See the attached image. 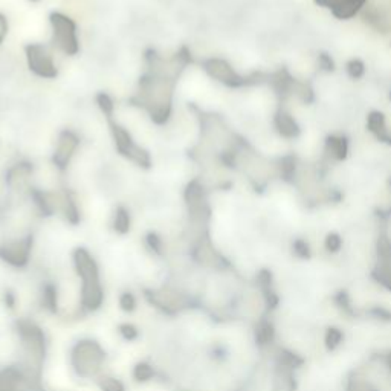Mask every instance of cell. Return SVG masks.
Instances as JSON below:
<instances>
[{
	"label": "cell",
	"mask_w": 391,
	"mask_h": 391,
	"mask_svg": "<svg viewBox=\"0 0 391 391\" xmlns=\"http://www.w3.org/2000/svg\"><path fill=\"white\" fill-rule=\"evenodd\" d=\"M147 71L139 77L138 90L131 103L147 112L151 121L164 125L173 114V97L179 77L193 63V55L187 46H182L173 57L165 58L150 49L145 54Z\"/></svg>",
	"instance_id": "6da1fadb"
},
{
	"label": "cell",
	"mask_w": 391,
	"mask_h": 391,
	"mask_svg": "<svg viewBox=\"0 0 391 391\" xmlns=\"http://www.w3.org/2000/svg\"><path fill=\"white\" fill-rule=\"evenodd\" d=\"M109 123L110 127V135L114 139L115 150L118 151V155H121L123 157L127 159V161L134 162L136 167L149 170L151 167V155L147 149H144L142 145H139L134 136H131L130 131L124 127V125L119 124L114 116L105 118Z\"/></svg>",
	"instance_id": "7a4b0ae2"
},
{
	"label": "cell",
	"mask_w": 391,
	"mask_h": 391,
	"mask_svg": "<svg viewBox=\"0 0 391 391\" xmlns=\"http://www.w3.org/2000/svg\"><path fill=\"white\" fill-rule=\"evenodd\" d=\"M49 25L52 29V42L63 54L74 57L79 52L78 26L72 17L54 11L49 14Z\"/></svg>",
	"instance_id": "3957f363"
},
{
	"label": "cell",
	"mask_w": 391,
	"mask_h": 391,
	"mask_svg": "<svg viewBox=\"0 0 391 391\" xmlns=\"http://www.w3.org/2000/svg\"><path fill=\"white\" fill-rule=\"evenodd\" d=\"M25 57L28 69L36 77L45 79H55L58 77L57 63L48 46L31 43L25 48Z\"/></svg>",
	"instance_id": "277c9868"
},
{
	"label": "cell",
	"mask_w": 391,
	"mask_h": 391,
	"mask_svg": "<svg viewBox=\"0 0 391 391\" xmlns=\"http://www.w3.org/2000/svg\"><path fill=\"white\" fill-rule=\"evenodd\" d=\"M202 68L203 71L207 72V74L216 79V81L222 83L227 86V88H243V86H248V84H253L255 83V77H243L238 74V72L231 66L229 62L223 58H207L202 62Z\"/></svg>",
	"instance_id": "5b68a950"
},
{
	"label": "cell",
	"mask_w": 391,
	"mask_h": 391,
	"mask_svg": "<svg viewBox=\"0 0 391 391\" xmlns=\"http://www.w3.org/2000/svg\"><path fill=\"white\" fill-rule=\"evenodd\" d=\"M78 147H79V138L75 131L71 129L62 130L57 138V145L54 155H52V164H54L60 171H64L69 167L72 157L75 156Z\"/></svg>",
	"instance_id": "8992f818"
},
{
	"label": "cell",
	"mask_w": 391,
	"mask_h": 391,
	"mask_svg": "<svg viewBox=\"0 0 391 391\" xmlns=\"http://www.w3.org/2000/svg\"><path fill=\"white\" fill-rule=\"evenodd\" d=\"M185 203H187L188 213L193 220H202L205 216H208V203H207V193H205V188L201 181L193 179L187 184L185 187Z\"/></svg>",
	"instance_id": "52a82bcc"
},
{
	"label": "cell",
	"mask_w": 391,
	"mask_h": 391,
	"mask_svg": "<svg viewBox=\"0 0 391 391\" xmlns=\"http://www.w3.org/2000/svg\"><path fill=\"white\" fill-rule=\"evenodd\" d=\"M315 3L329 10L338 20H350L360 14L367 0H315Z\"/></svg>",
	"instance_id": "ba28073f"
},
{
	"label": "cell",
	"mask_w": 391,
	"mask_h": 391,
	"mask_svg": "<svg viewBox=\"0 0 391 391\" xmlns=\"http://www.w3.org/2000/svg\"><path fill=\"white\" fill-rule=\"evenodd\" d=\"M274 125L275 130L278 131V135L286 139H295L301 135L300 124H298L297 119L284 109H280L275 114Z\"/></svg>",
	"instance_id": "9c48e42d"
},
{
	"label": "cell",
	"mask_w": 391,
	"mask_h": 391,
	"mask_svg": "<svg viewBox=\"0 0 391 391\" xmlns=\"http://www.w3.org/2000/svg\"><path fill=\"white\" fill-rule=\"evenodd\" d=\"M367 129L377 141L391 145V131L388 130L386 115L379 110L370 112L367 116Z\"/></svg>",
	"instance_id": "30bf717a"
},
{
	"label": "cell",
	"mask_w": 391,
	"mask_h": 391,
	"mask_svg": "<svg viewBox=\"0 0 391 391\" xmlns=\"http://www.w3.org/2000/svg\"><path fill=\"white\" fill-rule=\"evenodd\" d=\"M350 151V142L344 135H330L326 139V153L335 161H346Z\"/></svg>",
	"instance_id": "8fae6325"
},
{
	"label": "cell",
	"mask_w": 391,
	"mask_h": 391,
	"mask_svg": "<svg viewBox=\"0 0 391 391\" xmlns=\"http://www.w3.org/2000/svg\"><path fill=\"white\" fill-rule=\"evenodd\" d=\"M60 210L71 223H77L79 220V210L75 201V194L69 190H64L60 196Z\"/></svg>",
	"instance_id": "7c38bea8"
},
{
	"label": "cell",
	"mask_w": 391,
	"mask_h": 391,
	"mask_svg": "<svg viewBox=\"0 0 391 391\" xmlns=\"http://www.w3.org/2000/svg\"><path fill=\"white\" fill-rule=\"evenodd\" d=\"M28 251H29V242L25 240V242H16V243L6 244V247L0 251V254H2L5 258H8V260L17 262V260H25Z\"/></svg>",
	"instance_id": "4fadbf2b"
},
{
	"label": "cell",
	"mask_w": 391,
	"mask_h": 391,
	"mask_svg": "<svg viewBox=\"0 0 391 391\" xmlns=\"http://www.w3.org/2000/svg\"><path fill=\"white\" fill-rule=\"evenodd\" d=\"M114 228L119 234H125L130 229V213L127 208L118 207L114 214Z\"/></svg>",
	"instance_id": "5bb4252c"
},
{
	"label": "cell",
	"mask_w": 391,
	"mask_h": 391,
	"mask_svg": "<svg viewBox=\"0 0 391 391\" xmlns=\"http://www.w3.org/2000/svg\"><path fill=\"white\" fill-rule=\"evenodd\" d=\"M347 75L352 79H361L367 72V66L361 58H350L346 64Z\"/></svg>",
	"instance_id": "9a60e30c"
},
{
	"label": "cell",
	"mask_w": 391,
	"mask_h": 391,
	"mask_svg": "<svg viewBox=\"0 0 391 391\" xmlns=\"http://www.w3.org/2000/svg\"><path fill=\"white\" fill-rule=\"evenodd\" d=\"M97 104L99 110L103 112V115L105 118H110L114 116V112H115V103L114 99L109 94H105V92H101V94L97 95Z\"/></svg>",
	"instance_id": "2e32d148"
},
{
	"label": "cell",
	"mask_w": 391,
	"mask_h": 391,
	"mask_svg": "<svg viewBox=\"0 0 391 391\" xmlns=\"http://www.w3.org/2000/svg\"><path fill=\"white\" fill-rule=\"evenodd\" d=\"M281 175L284 179H290L295 175V159L294 157H284L281 161Z\"/></svg>",
	"instance_id": "e0dca14e"
},
{
	"label": "cell",
	"mask_w": 391,
	"mask_h": 391,
	"mask_svg": "<svg viewBox=\"0 0 391 391\" xmlns=\"http://www.w3.org/2000/svg\"><path fill=\"white\" fill-rule=\"evenodd\" d=\"M318 66L324 72H333L335 71V60L329 54H320L318 55Z\"/></svg>",
	"instance_id": "ac0fdd59"
},
{
	"label": "cell",
	"mask_w": 391,
	"mask_h": 391,
	"mask_svg": "<svg viewBox=\"0 0 391 391\" xmlns=\"http://www.w3.org/2000/svg\"><path fill=\"white\" fill-rule=\"evenodd\" d=\"M6 34H8V20L0 12V36L6 37Z\"/></svg>",
	"instance_id": "d6986e66"
},
{
	"label": "cell",
	"mask_w": 391,
	"mask_h": 391,
	"mask_svg": "<svg viewBox=\"0 0 391 391\" xmlns=\"http://www.w3.org/2000/svg\"><path fill=\"white\" fill-rule=\"evenodd\" d=\"M3 40H5V37H3V36H0V43H2Z\"/></svg>",
	"instance_id": "ffe728a7"
},
{
	"label": "cell",
	"mask_w": 391,
	"mask_h": 391,
	"mask_svg": "<svg viewBox=\"0 0 391 391\" xmlns=\"http://www.w3.org/2000/svg\"><path fill=\"white\" fill-rule=\"evenodd\" d=\"M31 2H38V0H31Z\"/></svg>",
	"instance_id": "44dd1931"
},
{
	"label": "cell",
	"mask_w": 391,
	"mask_h": 391,
	"mask_svg": "<svg viewBox=\"0 0 391 391\" xmlns=\"http://www.w3.org/2000/svg\"><path fill=\"white\" fill-rule=\"evenodd\" d=\"M390 99H391V94H390Z\"/></svg>",
	"instance_id": "7402d4cb"
}]
</instances>
